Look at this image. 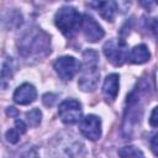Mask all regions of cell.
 Masks as SVG:
<instances>
[{
	"label": "cell",
	"mask_w": 158,
	"mask_h": 158,
	"mask_svg": "<svg viewBox=\"0 0 158 158\" xmlns=\"http://www.w3.org/2000/svg\"><path fill=\"white\" fill-rule=\"evenodd\" d=\"M147 86L137 85V88L127 96L126 100V109L123 115V125H122V132L126 136H130L132 131L135 130L136 125L139 123V120L142 117L143 112V99L147 94Z\"/></svg>",
	"instance_id": "6da1fadb"
},
{
	"label": "cell",
	"mask_w": 158,
	"mask_h": 158,
	"mask_svg": "<svg viewBox=\"0 0 158 158\" xmlns=\"http://www.w3.org/2000/svg\"><path fill=\"white\" fill-rule=\"evenodd\" d=\"M99 54L94 49H86L83 53V65L78 80V86L83 91H93L99 83Z\"/></svg>",
	"instance_id": "7a4b0ae2"
},
{
	"label": "cell",
	"mask_w": 158,
	"mask_h": 158,
	"mask_svg": "<svg viewBox=\"0 0 158 158\" xmlns=\"http://www.w3.org/2000/svg\"><path fill=\"white\" fill-rule=\"evenodd\" d=\"M83 16L72 6L60 7L54 16V23L59 31L68 38L73 37L79 28H81Z\"/></svg>",
	"instance_id": "3957f363"
},
{
	"label": "cell",
	"mask_w": 158,
	"mask_h": 158,
	"mask_svg": "<svg viewBox=\"0 0 158 158\" xmlns=\"http://www.w3.org/2000/svg\"><path fill=\"white\" fill-rule=\"evenodd\" d=\"M19 51L23 56H33L40 54L41 52L48 51V37L46 33H43L40 30H30L27 31L19 43Z\"/></svg>",
	"instance_id": "277c9868"
},
{
	"label": "cell",
	"mask_w": 158,
	"mask_h": 158,
	"mask_svg": "<svg viewBox=\"0 0 158 158\" xmlns=\"http://www.w3.org/2000/svg\"><path fill=\"white\" fill-rule=\"evenodd\" d=\"M102 49H104V54L107 58V60L116 67L122 65L128 59L130 52L123 40H109L104 44Z\"/></svg>",
	"instance_id": "5b68a950"
},
{
	"label": "cell",
	"mask_w": 158,
	"mask_h": 158,
	"mask_svg": "<svg viewBox=\"0 0 158 158\" xmlns=\"http://www.w3.org/2000/svg\"><path fill=\"white\" fill-rule=\"evenodd\" d=\"M81 114H83L81 105L75 99H67L62 101L58 107V115L62 122L65 125H73L80 122Z\"/></svg>",
	"instance_id": "8992f818"
},
{
	"label": "cell",
	"mask_w": 158,
	"mask_h": 158,
	"mask_svg": "<svg viewBox=\"0 0 158 158\" xmlns=\"http://www.w3.org/2000/svg\"><path fill=\"white\" fill-rule=\"evenodd\" d=\"M53 68L60 79L70 80L79 72L80 64L74 57L64 56V57H59L56 59V62L53 63Z\"/></svg>",
	"instance_id": "52a82bcc"
},
{
	"label": "cell",
	"mask_w": 158,
	"mask_h": 158,
	"mask_svg": "<svg viewBox=\"0 0 158 158\" xmlns=\"http://www.w3.org/2000/svg\"><path fill=\"white\" fill-rule=\"evenodd\" d=\"M79 131L85 138H88L90 141L99 139L101 136V121H100V118L95 115L85 116L79 122Z\"/></svg>",
	"instance_id": "ba28073f"
},
{
	"label": "cell",
	"mask_w": 158,
	"mask_h": 158,
	"mask_svg": "<svg viewBox=\"0 0 158 158\" xmlns=\"http://www.w3.org/2000/svg\"><path fill=\"white\" fill-rule=\"evenodd\" d=\"M81 30H83V33H84L86 41H89V42H98L105 35L102 27L96 22V20H94L88 14L86 15H83Z\"/></svg>",
	"instance_id": "9c48e42d"
},
{
	"label": "cell",
	"mask_w": 158,
	"mask_h": 158,
	"mask_svg": "<svg viewBox=\"0 0 158 158\" xmlns=\"http://www.w3.org/2000/svg\"><path fill=\"white\" fill-rule=\"evenodd\" d=\"M37 98V91L36 88L30 84V83H23L21 84L14 93L12 99L16 104L19 105H28L33 102Z\"/></svg>",
	"instance_id": "30bf717a"
},
{
	"label": "cell",
	"mask_w": 158,
	"mask_h": 158,
	"mask_svg": "<svg viewBox=\"0 0 158 158\" xmlns=\"http://www.w3.org/2000/svg\"><path fill=\"white\" fill-rule=\"evenodd\" d=\"M118 74H109L102 84V95L107 101H114L118 94Z\"/></svg>",
	"instance_id": "8fae6325"
},
{
	"label": "cell",
	"mask_w": 158,
	"mask_h": 158,
	"mask_svg": "<svg viewBox=\"0 0 158 158\" xmlns=\"http://www.w3.org/2000/svg\"><path fill=\"white\" fill-rule=\"evenodd\" d=\"M90 6H95L100 16L106 20L112 22L115 19V14L117 10V5L115 1H99V2H91Z\"/></svg>",
	"instance_id": "7c38bea8"
},
{
	"label": "cell",
	"mask_w": 158,
	"mask_h": 158,
	"mask_svg": "<svg viewBox=\"0 0 158 158\" xmlns=\"http://www.w3.org/2000/svg\"><path fill=\"white\" fill-rule=\"evenodd\" d=\"M151 58V53L146 44H137L135 46L128 54V59L133 64H143L148 62Z\"/></svg>",
	"instance_id": "4fadbf2b"
},
{
	"label": "cell",
	"mask_w": 158,
	"mask_h": 158,
	"mask_svg": "<svg viewBox=\"0 0 158 158\" xmlns=\"http://www.w3.org/2000/svg\"><path fill=\"white\" fill-rule=\"evenodd\" d=\"M25 132H26V125H25V122L21 121V120H15V126L12 128H10L5 133L6 141L10 142V143H17L19 139H20V136L23 135Z\"/></svg>",
	"instance_id": "5bb4252c"
},
{
	"label": "cell",
	"mask_w": 158,
	"mask_h": 158,
	"mask_svg": "<svg viewBox=\"0 0 158 158\" xmlns=\"http://www.w3.org/2000/svg\"><path fill=\"white\" fill-rule=\"evenodd\" d=\"M121 158H144L143 152L135 146H125L117 151Z\"/></svg>",
	"instance_id": "9a60e30c"
},
{
	"label": "cell",
	"mask_w": 158,
	"mask_h": 158,
	"mask_svg": "<svg viewBox=\"0 0 158 158\" xmlns=\"http://www.w3.org/2000/svg\"><path fill=\"white\" fill-rule=\"evenodd\" d=\"M42 112L40 109H32L26 112V121L31 127H37L41 123Z\"/></svg>",
	"instance_id": "2e32d148"
},
{
	"label": "cell",
	"mask_w": 158,
	"mask_h": 158,
	"mask_svg": "<svg viewBox=\"0 0 158 158\" xmlns=\"http://www.w3.org/2000/svg\"><path fill=\"white\" fill-rule=\"evenodd\" d=\"M149 125L152 127H158V106H156L149 116Z\"/></svg>",
	"instance_id": "e0dca14e"
},
{
	"label": "cell",
	"mask_w": 158,
	"mask_h": 158,
	"mask_svg": "<svg viewBox=\"0 0 158 158\" xmlns=\"http://www.w3.org/2000/svg\"><path fill=\"white\" fill-rule=\"evenodd\" d=\"M148 27H149L151 32L153 33V36L156 38H158V19H151L148 22Z\"/></svg>",
	"instance_id": "ac0fdd59"
},
{
	"label": "cell",
	"mask_w": 158,
	"mask_h": 158,
	"mask_svg": "<svg viewBox=\"0 0 158 158\" xmlns=\"http://www.w3.org/2000/svg\"><path fill=\"white\" fill-rule=\"evenodd\" d=\"M151 149L158 157V133H156L151 139Z\"/></svg>",
	"instance_id": "d6986e66"
},
{
	"label": "cell",
	"mask_w": 158,
	"mask_h": 158,
	"mask_svg": "<svg viewBox=\"0 0 158 158\" xmlns=\"http://www.w3.org/2000/svg\"><path fill=\"white\" fill-rule=\"evenodd\" d=\"M22 158H38V156H37V153H36L35 149H31V151H27L22 156Z\"/></svg>",
	"instance_id": "ffe728a7"
},
{
	"label": "cell",
	"mask_w": 158,
	"mask_h": 158,
	"mask_svg": "<svg viewBox=\"0 0 158 158\" xmlns=\"http://www.w3.org/2000/svg\"><path fill=\"white\" fill-rule=\"evenodd\" d=\"M6 114H7L9 116H17L19 111H17V110H16L15 107L10 106V107H7V110H6Z\"/></svg>",
	"instance_id": "44dd1931"
},
{
	"label": "cell",
	"mask_w": 158,
	"mask_h": 158,
	"mask_svg": "<svg viewBox=\"0 0 158 158\" xmlns=\"http://www.w3.org/2000/svg\"><path fill=\"white\" fill-rule=\"evenodd\" d=\"M156 4H157V5H158V1H157V2H156Z\"/></svg>",
	"instance_id": "7402d4cb"
}]
</instances>
